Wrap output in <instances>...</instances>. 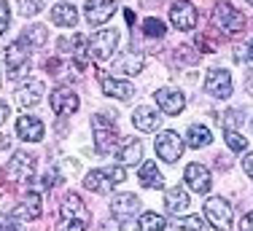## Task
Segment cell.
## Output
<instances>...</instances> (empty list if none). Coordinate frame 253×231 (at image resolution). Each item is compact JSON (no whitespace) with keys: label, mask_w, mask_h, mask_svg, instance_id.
I'll return each mask as SVG.
<instances>
[{"label":"cell","mask_w":253,"mask_h":231,"mask_svg":"<svg viewBox=\"0 0 253 231\" xmlns=\"http://www.w3.org/2000/svg\"><path fill=\"white\" fill-rule=\"evenodd\" d=\"M89 229V210L84 207L78 193H68L59 207V231H86Z\"/></svg>","instance_id":"obj_1"},{"label":"cell","mask_w":253,"mask_h":231,"mask_svg":"<svg viewBox=\"0 0 253 231\" xmlns=\"http://www.w3.org/2000/svg\"><path fill=\"white\" fill-rule=\"evenodd\" d=\"M124 180H126V167H122V164L119 167H102V169H92L84 178V188L94 193H108Z\"/></svg>","instance_id":"obj_2"},{"label":"cell","mask_w":253,"mask_h":231,"mask_svg":"<svg viewBox=\"0 0 253 231\" xmlns=\"http://www.w3.org/2000/svg\"><path fill=\"white\" fill-rule=\"evenodd\" d=\"M92 129H94V143H97L100 154H113L119 145V132L116 124H113V116L111 113H97L92 118Z\"/></svg>","instance_id":"obj_3"},{"label":"cell","mask_w":253,"mask_h":231,"mask_svg":"<svg viewBox=\"0 0 253 231\" xmlns=\"http://www.w3.org/2000/svg\"><path fill=\"white\" fill-rule=\"evenodd\" d=\"M33 175H35V156L27 154V151H16L3 167V178L8 183H30Z\"/></svg>","instance_id":"obj_4"},{"label":"cell","mask_w":253,"mask_h":231,"mask_svg":"<svg viewBox=\"0 0 253 231\" xmlns=\"http://www.w3.org/2000/svg\"><path fill=\"white\" fill-rule=\"evenodd\" d=\"M205 215L215 231H232V204L221 196H210L205 202Z\"/></svg>","instance_id":"obj_5"},{"label":"cell","mask_w":253,"mask_h":231,"mask_svg":"<svg viewBox=\"0 0 253 231\" xmlns=\"http://www.w3.org/2000/svg\"><path fill=\"white\" fill-rule=\"evenodd\" d=\"M213 19H215V24H218L224 33H229V35L243 33V27H245V16L240 14V8H234V5L226 3V0H221V3L215 5Z\"/></svg>","instance_id":"obj_6"},{"label":"cell","mask_w":253,"mask_h":231,"mask_svg":"<svg viewBox=\"0 0 253 231\" xmlns=\"http://www.w3.org/2000/svg\"><path fill=\"white\" fill-rule=\"evenodd\" d=\"M30 70V51H25V46L16 40V43H11L5 48V73H8V78H22L27 76Z\"/></svg>","instance_id":"obj_7"},{"label":"cell","mask_w":253,"mask_h":231,"mask_svg":"<svg viewBox=\"0 0 253 231\" xmlns=\"http://www.w3.org/2000/svg\"><path fill=\"white\" fill-rule=\"evenodd\" d=\"M119 38H122L119 30H100V33L92 38V43H89V54H92V59H97V62L111 59V54L116 51Z\"/></svg>","instance_id":"obj_8"},{"label":"cell","mask_w":253,"mask_h":231,"mask_svg":"<svg viewBox=\"0 0 253 231\" xmlns=\"http://www.w3.org/2000/svg\"><path fill=\"white\" fill-rule=\"evenodd\" d=\"M154 148H156V154H159L162 161L172 164V161L180 159V154H183V140L178 137V132L170 129V132H162V135L156 137Z\"/></svg>","instance_id":"obj_9"},{"label":"cell","mask_w":253,"mask_h":231,"mask_svg":"<svg viewBox=\"0 0 253 231\" xmlns=\"http://www.w3.org/2000/svg\"><path fill=\"white\" fill-rule=\"evenodd\" d=\"M170 22L175 30H180V33H189V30L197 27V8L189 0H175L172 8H170Z\"/></svg>","instance_id":"obj_10"},{"label":"cell","mask_w":253,"mask_h":231,"mask_svg":"<svg viewBox=\"0 0 253 231\" xmlns=\"http://www.w3.org/2000/svg\"><path fill=\"white\" fill-rule=\"evenodd\" d=\"M51 108H54V113H59V116H73L78 108H81V100H78V94L73 89L57 86L51 92Z\"/></svg>","instance_id":"obj_11"},{"label":"cell","mask_w":253,"mask_h":231,"mask_svg":"<svg viewBox=\"0 0 253 231\" xmlns=\"http://www.w3.org/2000/svg\"><path fill=\"white\" fill-rule=\"evenodd\" d=\"M205 89H208V94H213L215 100H226V97H232V76H229L226 70H210L208 78H205Z\"/></svg>","instance_id":"obj_12"},{"label":"cell","mask_w":253,"mask_h":231,"mask_svg":"<svg viewBox=\"0 0 253 231\" xmlns=\"http://www.w3.org/2000/svg\"><path fill=\"white\" fill-rule=\"evenodd\" d=\"M43 83L41 81H25V83H19L16 86V92H14V100H16V105L19 108H35L41 100H43Z\"/></svg>","instance_id":"obj_13"},{"label":"cell","mask_w":253,"mask_h":231,"mask_svg":"<svg viewBox=\"0 0 253 231\" xmlns=\"http://www.w3.org/2000/svg\"><path fill=\"white\" fill-rule=\"evenodd\" d=\"M186 178V186L191 188V191L197 193H208L210 186H213V178H210V169L205 167V164H189L183 172Z\"/></svg>","instance_id":"obj_14"},{"label":"cell","mask_w":253,"mask_h":231,"mask_svg":"<svg viewBox=\"0 0 253 231\" xmlns=\"http://www.w3.org/2000/svg\"><path fill=\"white\" fill-rule=\"evenodd\" d=\"M154 97H156V105H159L167 116H178L186 108V97L180 94L178 89H159Z\"/></svg>","instance_id":"obj_15"},{"label":"cell","mask_w":253,"mask_h":231,"mask_svg":"<svg viewBox=\"0 0 253 231\" xmlns=\"http://www.w3.org/2000/svg\"><path fill=\"white\" fill-rule=\"evenodd\" d=\"M84 14H86L89 24H102L116 14V3H113V0H89Z\"/></svg>","instance_id":"obj_16"},{"label":"cell","mask_w":253,"mask_h":231,"mask_svg":"<svg viewBox=\"0 0 253 231\" xmlns=\"http://www.w3.org/2000/svg\"><path fill=\"white\" fill-rule=\"evenodd\" d=\"M137 207H140V202H137L135 193H119V196H113V202H111V212H113L116 221H129V218L137 212Z\"/></svg>","instance_id":"obj_17"},{"label":"cell","mask_w":253,"mask_h":231,"mask_svg":"<svg viewBox=\"0 0 253 231\" xmlns=\"http://www.w3.org/2000/svg\"><path fill=\"white\" fill-rule=\"evenodd\" d=\"M100 86H102V92L105 94H111V97H119V100H129L132 94H135V86H132L129 81H124V78H113V76H102L100 73Z\"/></svg>","instance_id":"obj_18"},{"label":"cell","mask_w":253,"mask_h":231,"mask_svg":"<svg viewBox=\"0 0 253 231\" xmlns=\"http://www.w3.org/2000/svg\"><path fill=\"white\" fill-rule=\"evenodd\" d=\"M16 135L27 140V143H38L43 137V124L38 118H33V116H19L16 118Z\"/></svg>","instance_id":"obj_19"},{"label":"cell","mask_w":253,"mask_h":231,"mask_svg":"<svg viewBox=\"0 0 253 231\" xmlns=\"http://www.w3.org/2000/svg\"><path fill=\"white\" fill-rule=\"evenodd\" d=\"M132 124H135L140 132H156V129H159V124H162V116L156 113L154 108L140 105L135 113H132Z\"/></svg>","instance_id":"obj_20"},{"label":"cell","mask_w":253,"mask_h":231,"mask_svg":"<svg viewBox=\"0 0 253 231\" xmlns=\"http://www.w3.org/2000/svg\"><path fill=\"white\" fill-rule=\"evenodd\" d=\"M119 159H122V167H137L143 159V140L140 137L124 140L122 151H119Z\"/></svg>","instance_id":"obj_21"},{"label":"cell","mask_w":253,"mask_h":231,"mask_svg":"<svg viewBox=\"0 0 253 231\" xmlns=\"http://www.w3.org/2000/svg\"><path fill=\"white\" fill-rule=\"evenodd\" d=\"M189 193H186V188H170V191L165 193V207L170 215H180V212H186L189 210Z\"/></svg>","instance_id":"obj_22"},{"label":"cell","mask_w":253,"mask_h":231,"mask_svg":"<svg viewBox=\"0 0 253 231\" xmlns=\"http://www.w3.org/2000/svg\"><path fill=\"white\" fill-rule=\"evenodd\" d=\"M16 218H25V221H38L41 215V193L38 191H30L25 199H22L19 210H14Z\"/></svg>","instance_id":"obj_23"},{"label":"cell","mask_w":253,"mask_h":231,"mask_svg":"<svg viewBox=\"0 0 253 231\" xmlns=\"http://www.w3.org/2000/svg\"><path fill=\"white\" fill-rule=\"evenodd\" d=\"M51 22L59 24V27H73L78 22V11L76 5H68V3H57L51 8Z\"/></svg>","instance_id":"obj_24"},{"label":"cell","mask_w":253,"mask_h":231,"mask_svg":"<svg viewBox=\"0 0 253 231\" xmlns=\"http://www.w3.org/2000/svg\"><path fill=\"white\" fill-rule=\"evenodd\" d=\"M19 43L22 46H30V48H38L46 43V27L43 24H27L19 35Z\"/></svg>","instance_id":"obj_25"},{"label":"cell","mask_w":253,"mask_h":231,"mask_svg":"<svg viewBox=\"0 0 253 231\" xmlns=\"http://www.w3.org/2000/svg\"><path fill=\"white\" fill-rule=\"evenodd\" d=\"M137 178H140V186H146V188H162V186H165V178L159 175V169H156L154 161L140 164V172H137Z\"/></svg>","instance_id":"obj_26"},{"label":"cell","mask_w":253,"mask_h":231,"mask_svg":"<svg viewBox=\"0 0 253 231\" xmlns=\"http://www.w3.org/2000/svg\"><path fill=\"white\" fill-rule=\"evenodd\" d=\"M146 65V57L143 54H124L122 59H116V73H126V76H137Z\"/></svg>","instance_id":"obj_27"},{"label":"cell","mask_w":253,"mask_h":231,"mask_svg":"<svg viewBox=\"0 0 253 231\" xmlns=\"http://www.w3.org/2000/svg\"><path fill=\"white\" fill-rule=\"evenodd\" d=\"M137 231H165L167 229V221L162 215H156V212H143L140 218H137Z\"/></svg>","instance_id":"obj_28"},{"label":"cell","mask_w":253,"mask_h":231,"mask_svg":"<svg viewBox=\"0 0 253 231\" xmlns=\"http://www.w3.org/2000/svg\"><path fill=\"white\" fill-rule=\"evenodd\" d=\"M210 140H213V135H210L208 126L202 124L189 126V148H205V145H210Z\"/></svg>","instance_id":"obj_29"},{"label":"cell","mask_w":253,"mask_h":231,"mask_svg":"<svg viewBox=\"0 0 253 231\" xmlns=\"http://www.w3.org/2000/svg\"><path fill=\"white\" fill-rule=\"evenodd\" d=\"M226 145H229V151H245L248 148V140H245L240 132H234V129H226Z\"/></svg>","instance_id":"obj_30"},{"label":"cell","mask_w":253,"mask_h":231,"mask_svg":"<svg viewBox=\"0 0 253 231\" xmlns=\"http://www.w3.org/2000/svg\"><path fill=\"white\" fill-rule=\"evenodd\" d=\"M143 33H146L148 38H162V35L167 33V27H165V22H159V19H146L143 22Z\"/></svg>","instance_id":"obj_31"},{"label":"cell","mask_w":253,"mask_h":231,"mask_svg":"<svg viewBox=\"0 0 253 231\" xmlns=\"http://www.w3.org/2000/svg\"><path fill=\"white\" fill-rule=\"evenodd\" d=\"M218 46H221V40L213 38V35H208V33L197 35V48H200V51H215Z\"/></svg>","instance_id":"obj_32"},{"label":"cell","mask_w":253,"mask_h":231,"mask_svg":"<svg viewBox=\"0 0 253 231\" xmlns=\"http://www.w3.org/2000/svg\"><path fill=\"white\" fill-rule=\"evenodd\" d=\"M19 14L22 16H33V14H38L41 8H43V0H19Z\"/></svg>","instance_id":"obj_33"},{"label":"cell","mask_w":253,"mask_h":231,"mask_svg":"<svg viewBox=\"0 0 253 231\" xmlns=\"http://www.w3.org/2000/svg\"><path fill=\"white\" fill-rule=\"evenodd\" d=\"M0 231H19V218L14 212H0Z\"/></svg>","instance_id":"obj_34"},{"label":"cell","mask_w":253,"mask_h":231,"mask_svg":"<svg viewBox=\"0 0 253 231\" xmlns=\"http://www.w3.org/2000/svg\"><path fill=\"white\" fill-rule=\"evenodd\" d=\"M175 226L183 229V231H202V221L197 215H189V218H180V221H175Z\"/></svg>","instance_id":"obj_35"},{"label":"cell","mask_w":253,"mask_h":231,"mask_svg":"<svg viewBox=\"0 0 253 231\" xmlns=\"http://www.w3.org/2000/svg\"><path fill=\"white\" fill-rule=\"evenodd\" d=\"M8 22H11V11H8V3L0 0V35L8 30Z\"/></svg>","instance_id":"obj_36"},{"label":"cell","mask_w":253,"mask_h":231,"mask_svg":"<svg viewBox=\"0 0 253 231\" xmlns=\"http://www.w3.org/2000/svg\"><path fill=\"white\" fill-rule=\"evenodd\" d=\"M240 121H243V118H240V111H229L226 113V118H224V126H226V129H232V126H237L240 124Z\"/></svg>","instance_id":"obj_37"},{"label":"cell","mask_w":253,"mask_h":231,"mask_svg":"<svg viewBox=\"0 0 253 231\" xmlns=\"http://www.w3.org/2000/svg\"><path fill=\"white\" fill-rule=\"evenodd\" d=\"M46 70L51 73V76H59V70H62V59H49V62H46Z\"/></svg>","instance_id":"obj_38"},{"label":"cell","mask_w":253,"mask_h":231,"mask_svg":"<svg viewBox=\"0 0 253 231\" xmlns=\"http://www.w3.org/2000/svg\"><path fill=\"white\" fill-rule=\"evenodd\" d=\"M243 169H245V175H248V178H253V154H248L243 159Z\"/></svg>","instance_id":"obj_39"},{"label":"cell","mask_w":253,"mask_h":231,"mask_svg":"<svg viewBox=\"0 0 253 231\" xmlns=\"http://www.w3.org/2000/svg\"><path fill=\"white\" fill-rule=\"evenodd\" d=\"M54 178H57V169H49V172H46V178H43V188H51L54 186Z\"/></svg>","instance_id":"obj_40"},{"label":"cell","mask_w":253,"mask_h":231,"mask_svg":"<svg viewBox=\"0 0 253 231\" xmlns=\"http://www.w3.org/2000/svg\"><path fill=\"white\" fill-rule=\"evenodd\" d=\"M240 229H243V231H253V212H248V215L243 218V223H240Z\"/></svg>","instance_id":"obj_41"},{"label":"cell","mask_w":253,"mask_h":231,"mask_svg":"<svg viewBox=\"0 0 253 231\" xmlns=\"http://www.w3.org/2000/svg\"><path fill=\"white\" fill-rule=\"evenodd\" d=\"M5 118H8V105L0 100V124H5Z\"/></svg>","instance_id":"obj_42"},{"label":"cell","mask_w":253,"mask_h":231,"mask_svg":"<svg viewBox=\"0 0 253 231\" xmlns=\"http://www.w3.org/2000/svg\"><path fill=\"white\" fill-rule=\"evenodd\" d=\"M245 86H248V92L253 94V73H248V81H245Z\"/></svg>","instance_id":"obj_43"},{"label":"cell","mask_w":253,"mask_h":231,"mask_svg":"<svg viewBox=\"0 0 253 231\" xmlns=\"http://www.w3.org/2000/svg\"><path fill=\"white\" fill-rule=\"evenodd\" d=\"M124 19H126V22H129V24H132V22H135V14H132V11H129V8H126V11H124Z\"/></svg>","instance_id":"obj_44"},{"label":"cell","mask_w":253,"mask_h":231,"mask_svg":"<svg viewBox=\"0 0 253 231\" xmlns=\"http://www.w3.org/2000/svg\"><path fill=\"white\" fill-rule=\"evenodd\" d=\"M248 59H253V43L248 46Z\"/></svg>","instance_id":"obj_45"},{"label":"cell","mask_w":253,"mask_h":231,"mask_svg":"<svg viewBox=\"0 0 253 231\" xmlns=\"http://www.w3.org/2000/svg\"><path fill=\"white\" fill-rule=\"evenodd\" d=\"M245 3H251V5H253V0H245Z\"/></svg>","instance_id":"obj_46"}]
</instances>
